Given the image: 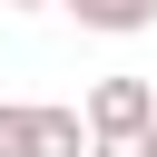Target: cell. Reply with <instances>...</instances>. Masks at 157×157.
<instances>
[{"label":"cell","instance_id":"1","mask_svg":"<svg viewBox=\"0 0 157 157\" xmlns=\"http://www.w3.org/2000/svg\"><path fill=\"white\" fill-rule=\"evenodd\" d=\"M0 157H88V118L59 98H0Z\"/></svg>","mask_w":157,"mask_h":157},{"label":"cell","instance_id":"3","mask_svg":"<svg viewBox=\"0 0 157 157\" xmlns=\"http://www.w3.org/2000/svg\"><path fill=\"white\" fill-rule=\"evenodd\" d=\"M59 10H78V29H98V39H137L157 20V0H59Z\"/></svg>","mask_w":157,"mask_h":157},{"label":"cell","instance_id":"4","mask_svg":"<svg viewBox=\"0 0 157 157\" xmlns=\"http://www.w3.org/2000/svg\"><path fill=\"white\" fill-rule=\"evenodd\" d=\"M88 157H157V128H118V137H88Z\"/></svg>","mask_w":157,"mask_h":157},{"label":"cell","instance_id":"2","mask_svg":"<svg viewBox=\"0 0 157 157\" xmlns=\"http://www.w3.org/2000/svg\"><path fill=\"white\" fill-rule=\"evenodd\" d=\"M78 118H88V137H118V128H157V78H98L88 98H78Z\"/></svg>","mask_w":157,"mask_h":157},{"label":"cell","instance_id":"5","mask_svg":"<svg viewBox=\"0 0 157 157\" xmlns=\"http://www.w3.org/2000/svg\"><path fill=\"white\" fill-rule=\"evenodd\" d=\"M0 10H49V0H0Z\"/></svg>","mask_w":157,"mask_h":157}]
</instances>
